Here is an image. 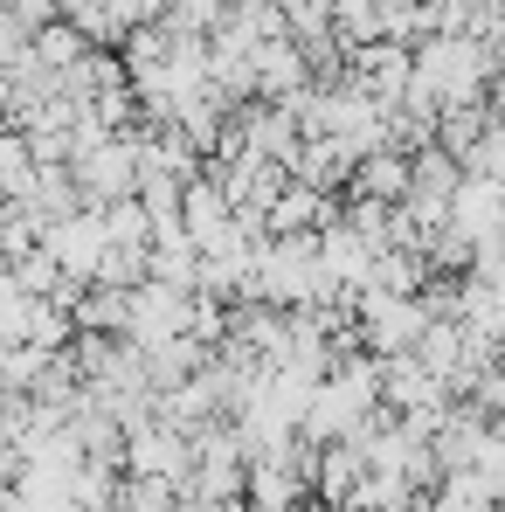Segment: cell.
Listing matches in <instances>:
<instances>
[{
	"label": "cell",
	"mask_w": 505,
	"mask_h": 512,
	"mask_svg": "<svg viewBox=\"0 0 505 512\" xmlns=\"http://www.w3.org/2000/svg\"><path fill=\"white\" fill-rule=\"evenodd\" d=\"M464 173H485V180L505 187V125H485V132H478V146L464 153Z\"/></svg>",
	"instance_id": "obj_1"
},
{
	"label": "cell",
	"mask_w": 505,
	"mask_h": 512,
	"mask_svg": "<svg viewBox=\"0 0 505 512\" xmlns=\"http://www.w3.org/2000/svg\"><path fill=\"white\" fill-rule=\"evenodd\" d=\"M499 243H505V236H499Z\"/></svg>",
	"instance_id": "obj_2"
}]
</instances>
